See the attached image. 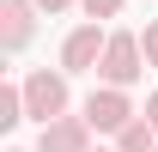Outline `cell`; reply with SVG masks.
<instances>
[{
	"label": "cell",
	"mask_w": 158,
	"mask_h": 152,
	"mask_svg": "<svg viewBox=\"0 0 158 152\" xmlns=\"http://www.w3.org/2000/svg\"><path fill=\"white\" fill-rule=\"evenodd\" d=\"M146 43L134 37V31H110V43H103V61H98V79L103 85H128L134 91L140 79H146Z\"/></svg>",
	"instance_id": "obj_1"
},
{
	"label": "cell",
	"mask_w": 158,
	"mask_h": 152,
	"mask_svg": "<svg viewBox=\"0 0 158 152\" xmlns=\"http://www.w3.org/2000/svg\"><path fill=\"white\" fill-rule=\"evenodd\" d=\"M67 67H31L24 73V110H31V122H55V116H67V103H73V91H67Z\"/></svg>",
	"instance_id": "obj_2"
},
{
	"label": "cell",
	"mask_w": 158,
	"mask_h": 152,
	"mask_svg": "<svg viewBox=\"0 0 158 152\" xmlns=\"http://www.w3.org/2000/svg\"><path fill=\"white\" fill-rule=\"evenodd\" d=\"M79 110H85V122H91L98 134H122V128L140 116V110H134V97H128V85H103V79H98V91L85 97Z\"/></svg>",
	"instance_id": "obj_3"
},
{
	"label": "cell",
	"mask_w": 158,
	"mask_h": 152,
	"mask_svg": "<svg viewBox=\"0 0 158 152\" xmlns=\"http://www.w3.org/2000/svg\"><path fill=\"white\" fill-rule=\"evenodd\" d=\"M103 43H110V24H103V19L73 24V31H67V43H61V67H67V73H98Z\"/></svg>",
	"instance_id": "obj_4"
},
{
	"label": "cell",
	"mask_w": 158,
	"mask_h": 152,
	"mask_svg": "<svg viewBox=\"0 0 158 152\" xmlns=\"http://www.w3.org/2000/svg\"><path fill=\"white\" fill-rule=\"evenodd\" d=\"M91 122H85V110L79 116H55V122H43L37 128V152H91Z\"/></svg>",
	"instance_id": "obj_5"
},
{
	"label": "cell",
	"mask_w": 158,
	"mask_h": 152,
	"mask_svg": "<svg viewBox=\"0 0 158 152\" xmlns=\"http://www.w3.org/2000/svg\"><path fill=\"white\" fill-rule=\"evenodd\" d=\"M37 0H0V49H6V55H19L24 43L37 37Z\"/></svg>",
	"instance_id": "obj_6"
},
{
	"label": "cell",
	"mask_w": 158,
	"mask_h": 152,
	"mask_svg": "<svg viewBox=\"0 0 158 152\" xmlns=\"http://www.w3.org/2000/svg\"><path fill=\"white\" fill-rule=\"evenodd\" d=\"M152 146H158V128L146 122V110H140L134 122H128V128L116 134V152H152Z\"/></svg>",
	"instance_id": "obj_7"
},
{
	"label": "cell",
	"mask_w": 158,
	"mask_h": 152,
	"mask_svg": "<svg viewBox=\"0 0 158 152\" xmlns=\"http://www.w3.org/2000/svg\"><path fill=\"white\" fill-rule=\"evenodd\" d=\"M19 122H31V110H24V79H12L0 85V128H19Z\"/></svg>",
	"instance_id": "obj_8"
},
{
	"label": "cell",
	"mask_w": 158,
	"mask_h": 152,
	"mask_svg": "<svg viewBox=\"0 0 158 152\" xmlns=\"http://www.w3.org/2000/svg\"><path fill=\"white\" fill-rule=\"evenodd\" d=\"M122 6H128V0H79V12H85V19H122Z\"/></svg>",
	"instance_id": "obj_9"
},
{
	"label": "cell",
	"mask_w": 158,
	"mask_h": 152,
	"mask_svg": "<svg viewBox=\"0 0 158 152\" xmlns=\"http://www.w3.org/2000/svg\"><path fill=\"white\" fill-rule=\"evenodd\" d=\"M140 43H146V61H152V67H158V19L146 24V31H140Z\"/></svg>",
	"instance_id": "obj_10"
},
{
	"label": "cell",
	"mask_w": 158,
	"mask_h": 152,
	"mask_svg": "<svg viewBox=\"0 0 158 152\" xmlns=\"http://www.w3.org/2000/svg\"><path fill=\"white\" fill-rule=\"evenodd\" d=\"M43 12H67V6H79V0H37Z\"/></svg>",
	"instance_id": "obj_11"
},
{
	"label": "cell",
	"mask_w": 158,
	"mask_h": 152,
	"mask_svg": "<svg viewBox=\"0 0 158 152\" xmlns=\"http://www.w3.org/2000/svg\"><path fill=\"white\" fill-rule=\"evenodd\" d=\"M146 122L158 128V91H146Z\"/></svg>",
	"instance_id": "obj_12"
},
{
	"label": "cell",
	"mask_w": 158,
	"mask_h": 152,
	"mask_svg": "<svg viewBox=\"0 0 158 152\" xmlns=\"http://www.w3.org/2000/svg\"><path fill=\"white\" fill-rule=\"evenodd\" d=\"M91 152H116V146H91Z\"/></svg>",
	"instance_id": "obj_13"
},
{
	"label": "cell",
	"mask_w": 158,
	"mask_h": 152,
	"mask_svg": "<svg viewBox=\"0 0 158 152\" xmlns=\"http://www.w3.org/2000/svg\"><path fill=\"white\" fill-rule=\"evenodd\" d=\"M12 152H19V146H12ZM31 152H37V146H31Z\"/></svg>",
	"instance_id": "obj_14"
},
{
	"label": "cell",
	"mask_w": 158,
	"mask_h": 152,
	"mask_svg": "<svg viewBox=\"0 0 158 152\" xmlns=\"http://www.w3.org/2000/svg\"><path fill=\"white\" fill-rule=\"evenodd\" d=\"M152 152H158V146H152Z\"/></svg>",
	"instance_id": "obj_15"
}]
</instances>
